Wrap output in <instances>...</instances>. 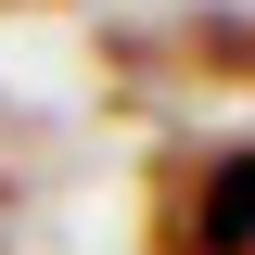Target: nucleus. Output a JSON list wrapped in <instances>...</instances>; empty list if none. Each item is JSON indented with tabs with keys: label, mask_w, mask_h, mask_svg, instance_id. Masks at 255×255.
<instances>
[{
	"label": "nucleus",
	"mask_w": 255,
	"mask_h": 255,
	"mask_svg": "<svg viewBox=\"0 0 255 255\" xmlns=\"http://www.w3.org/2000/svg\"><path fill=\"white\" fill-rule=\"evenodd\" d=\"M153 255H255V140L153 166Z\"/></svg>",
	"instance_id": "f257e3e1"
},
{
	"label": "nucleus",
	"mask_w": 255,
	"mask_h": 255,
	"mask_svg": "<svg viewBox=\"0 0 255 255\" xmlns=\"http://www.w3.org/2000/svg\"><path fill=\"white\" fill-rule=\"evenodd\" d=\"M115 64L140 77V64H179V90H255V26L243 13H179V26L153 38H115Z\"/></svg>",
	"instance_id": "f03ea898"
}]
</instances>
